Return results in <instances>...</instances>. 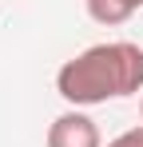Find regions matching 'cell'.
<instances>
[{
  "mask_svg": "<svg viewBox=\"0 0 143 147\" xmlns=\"http://www.w3.org/2000/svg\"><path fill=\"white\" fill-rule=\"evenodd\" d=\"M131 4H135V8H143V0H131Z\"/></svg>",
  "mask_w": 143,
  "mask_h": 147,
  "instance_id": "cell-5",
  "label": "cell"
},
{
  "mask_svg": "<svg viewBox=\"0 0 143 147\" xmlns=\"http://www.w3.org/2000/svg\"><path fill=\"white\" fill-rule=\"evenodd\" d=\"M143 88V48L131 40L92 44L56 72V92L68 107H95L107 99H127Z\"/></svg>",
  "mask_w": 143,
  "mask_h": 147,
  "instance_id": "cell-1",
  "label": "cell"
},
{
  "mask_svg": "<svg viewBox=\"0 0 143 147\" xmlns=\"http://www.w3.org/2000/svg\"><path fill=\"white\" fill-rule=\"evenodd\" d=\"M107 147H143V127H131V131H123V135H115Z\"/></svg>",
  "mask_w": 143,
  "mask_h": 147,
  "instance_id": "cell-4",
  "label": "cell"
},
{
  "mask_svg": "<svg viewBox=\"0 0 143 147\" xmlns=\"http://www.w3.org/2000/svg\"><path fill=\"white\" fill-rule=\"evenodd\" d=\"M139 119H143V103H139ZM139 127H143V123H139Z\"/></svg>",
  "mask_w": 143,
  "mask_h": 147,
  "instance_id": "cell-6",
  "label": "cell"
},
{
  "mask_svg": "<svg viewBox=\"0 0 143 147\" xmlns=\"http://www.w3.org/2000/svg\"><path fill=\"white\" fill-rule=\"evenodd\" d=\"M48 147H103V135L88 111L68 107L64 115L48 123Z\"/></svg>",
  "mask_w": 143,
  "mask_h": 147,
  "instance_id": "cell-2",
  "label": "cell"
},
{
  "mask_svg": "<svg viewBox=\"0 0 143 147\" xmlns=\"http://www.w3.org/2000/svg\"><path fill=\"white\" fill-rule=\"evenodd\" d=\"M84 4H88V16H92L95 24H103V28L127 24V20L139 12L131 0H84Z\"/></svg>",
  "mask_w": 143,
  "mask_h": 147,
  "instance_id": "cell-3",
  "label": "cell"
}]
</instances>
